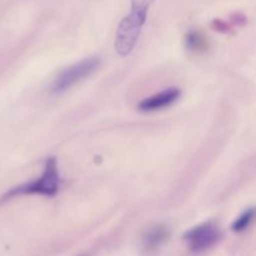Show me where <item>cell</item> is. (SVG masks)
I'll list each match as a JSON object with an SVG mask.
<instances>
[{
  "mask_svg": "<svg viewBox=\"0 0 256 256\" xmlns=\"http://www.w3.org/2000/svg\"><path fill=\"white\" fill-rule=\"evenodd\" d=\"M222 239L219 226L212 222H206L192 228L184 234V240L188 246L194 252H202L215 246Z\"/></svg>",
  "mask_w": 256,
  "mask_h": 256,
  "instance_id": "4",
  "label": "cell"
},
{
  "mask_svg": "<svg viewBox=\"0 0 256 256\" xmlns=\"http://www.w3.org/2000/svg\"><path fill=\"white\" fill-rule=\"evenodd\" d=\"M80 256H88V255H80Z\"/></svg>",
  "mask_w": 256,
  "mask_h": 256,
  "instance_id": "10",
  "label": "cell"
},
{
  "mask_svg": "<svg viewBox=\"0 0 256 256\" xmlns=\"http://www.w3.org/2000/svg\"><path fill=\"white\" fill-rule=\"evenodd\" d=\"M255 210L254 208H249L248 210H245L232 225V230L234 232H242L248 229V228L252 225V220H254Z\"/></svg>",
  "mask_w": 256,
  "mask_h": 256,
  "instance_id": "8",
  "label": "cell"
},
{
  "mask_svg": "<svg viewBox=\"0 0 256 256\" xmlns=\"http://www.w3.org/2000/svg\"><path fill=\"white\" fill-rule=\"evenodd\" d=\"M152 2L154 0H132V10L120 22L115 36V50L119 55L126 56L134 49Z\"/></svg>",
  "mask_w": 256,
  "mask_h": 256,
  "instance_id": "1",
  "label": "cell"
},
{
  "mask_svg": "<svg viewBox=\"0 0 256 256\" xmlns=\"http://www.w3.org/2000/svg\"><path fill=\"white\" fill-rule=\"evenodd\" d=\"M59 188L60 175L59 170H58V162L55 158L50 156L45 160L44 172L39 179L9 190L2 198V202L20 196V195H42V196L52 198L58 194Z\"/></svg>",
  "mask_w": 256,
  "mask_h": 256,
  "instance_id": "2",
  "label": "cell"
},
{
  "mask_svg": "<svg viewBox=\"0 0 256 256\" xmlns=\"http://www.w3.org/2000/svg\"><path fill=\"white\" fill-rule=\"evenodd\" d=\"M185 45L192 52H205L209 48L208 39L199 30H190L185 35Z\"/></svg>",
  "mask_w": 256,
  "mask_h": 256,
  "instance_id": "7",
  "label": "cell"
},
{
  "mask_svg": "<svg viewBox=\"0 0 256 256\" xmlns=\"http://www.w3.org/2000/svg\"><path fill=\"white\" fill-rule=\"evenodd\" d=\"M170 229L166 225H155L142 235V246L146 252H154L169 240Z\"/></svg>",
  "mask_w": 256,
  "mask_h": 256,
  "instance_id": "6",
  "label": "cell"
},
{
  "mask_svg": "<svg viewBox=\"0 0 256 256\" xmlns=\"http://www.w3.org/2000/svg\"><path fill=\"white\" fill-rule=\"evenodd\" d=\"M212 28L216 32H228L230 30V24H228L226 22L222 19H215L212 22Z\"/></svg>",
  "mask_w": 256,
  "mask_h": 256,
  "instance_id": "9",
  "label": "cell"
},
{
  "mask_svg": "<svg viewBox=\"0 0 256 256\" xmlns=\"http://www.w3.org/2000/svg\"><path fill=\"white\" fill-rule=\"evenodd\" d=\"M180 95H182V92L179 88H168L158 94L142 100L138 105V109L142 112H158V110H162L174 104L179 99Z\"/></svg>",
  "mask_w": 256,
  "mask_h": 256,
  "instance_id": "5",
  "label": "cell"
},
{
  "mask_svg": "<svg viewBox=\"0 0 256 256\" xmlns=\"http://www.w3.org/2000/svg\"><path fill=\"white\" fill-rule=\"evenodd\" d=\"M102 65V60L98 56H90L82 59V62L72 65L62 70L52 85V94H62L68 92L70 88L74 86L78 82H82L84 79L94 74Z\"/></svg>",
  "mask_w": 256,
  "mask_h": 256,
  "instance_id": "3",
  "label": "cell"
}]
</instances>
